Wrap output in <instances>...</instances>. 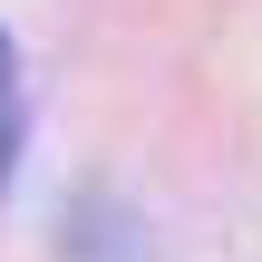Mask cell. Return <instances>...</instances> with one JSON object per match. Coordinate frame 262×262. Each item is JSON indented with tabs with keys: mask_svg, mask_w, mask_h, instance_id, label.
I'll list each match as a JSON object with an SVG mask.
<instances>
[{
	"mask_svg": "<svg viewBox=\"0 0 262 262\" xmlns=\"http://www.w3.org/2000/svg\"><path fill=\"white\" fill-rule=\"evenodd\" d=\"M10 156H19V117H10V97H0V185H10Z\"/></svg>",
	"mask_w": 262,
	"mask_h": 262,
	"instance_id": "obj_1",
	"label": "cell"
},
{
	"mask_svg": "<svg viewBox=\"0 0 262 262\" xmlns=\"http://www.w3.org/2000/svg\"><path fill=\"white\" fill-rule=\"evenodd\" d=\"M0 97H10V29H0Z\"/></svg>",
	"mask_w": 262,
	"mask_h": 262,
	"instance_id": "obj_2",
	"label": "cell"
}]
</instances>
